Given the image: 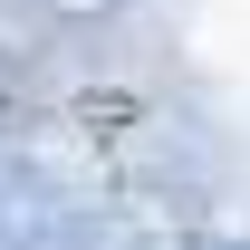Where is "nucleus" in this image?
Returning a JSON list of instances; mask_svg holds the SVG:
<instances>
[{"mask_svg": "<svg viewBox=\"0 0 250 250\" xmlns=\"http://www.w3.org/2000/svg\"><path fill=\"white\" fill-rule=\"evenodd\" d=\"M58 10H106V0H58Z\"/></svg>", "mask_w": 250, "mask_h": 250, "instance_id": "f257e3e1", "label": "nucleus"}, {"mask_svg": "<svg viewBox=\"0 0 250 250\" xmlns=\"http://www.w3.org/2000/svg\"><path fill=\"white\" fill-rule=\"evenodd\" d=\"M20 250H58V241H48V231H39V241H20Z\"/></svg>", "mask_w": 250, "mask_h": 250, "instance_id": "f03ea898", "label": "nucleus"}]
</instances>
